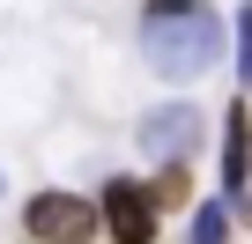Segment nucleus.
Segmentation results:
<instances>
[{"instance_id":"1","label":"nucleus","mask_w":252,"mask_h":244,"mask_svg":"<svg viewBox=\"0 0 252 244\" xmlns=\"http://www.w3.org/2000/svg\"><path fill=\"white\" fill-rule=\"evenodd\" d=\"M141 45H149V67L171 74V81H193L215 67L222 52V23L208 0H149V15H141Z\"/></svg>"},{"instance_id":"2","label":"nucleus","mask_w":252,"mask_h":244,"mask_svg":"<svg viewBox=\"0 0 252 244\" xmlns=\"http://www.w3.org/2000/svg\"><path fill=\"white\" fill-rule=\"evenodd\" d=\"M96 222H104V207H89L82 192H37V200L23 207V229H30L37 244H89Z\"/></svg>"},{"instance_id":"3","label":"nucleus","mask_w":252,"mask_h":244,"mask_svg":"<svg viewBox=\"0 0 252 244\" xmlns=\"http://www.w3.org/2000/svg\"><path fill=\"white\" fill-rule=\"evenodd\" d=\"M104 222H111V237L119 244H149L156 237V192H141V185H104Z\"/></svg>"},{"instance_id":"4","label":"nucleus","mask_w":252,"mask_h":244,"mask_svg":"<svg viewBox=\"0 0 252 244\" xmlns=\"http://www.w3.org/2000/svg\"><path fill=\"white\" fill-rule=\"evenodd\" d=\"M200 141V111H186V104H171V111H156L149 126H141V148L156 156V163H178L186 148Z\"/></svg>"},{"instance_id":"5","label":"nucleus","mask_w":252,"mask_h":244,"mask_svg":"<svg viewBox=\"0 0 252 244\" xmlns=\"http://www.w3.org/2000/svg\"><path fill=\"white\" fill-rule=\"evenodd\" d=\"M252 178V118H245V104H230V126H222V185L237 192Z\"/></svg>"},{"instance_id":"6","label":"nucleus","mask_w":252,"mask_h":244,"mask_svg":"<svg viewBox=\"0 0 252 244\" xmlns=\"http://www.w3.org/2000/svg\"><path fill=\"white\" fill-rule=\"evenodd\" d=\"M222 237H230V207L215 200V207H200V215H193V244H222Z\"/></svg>"},{"instance_id":"7","label":"nucleus","mask_w":252,"mask_h":244,"mask_svg":"<svg viewBox=\"0 0 252 244\" xmlns=\"http://www.w3.org/2000/svg\"><path fill=\"white\" fill-rule=\"evenodd\" d=\"M237 45H245V52H237V67H245V81H252V8L237 15Z\"/></svg>"}]
</instances>
